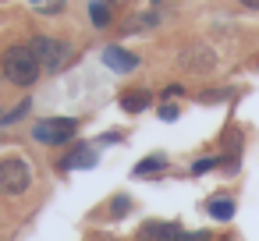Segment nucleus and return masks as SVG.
<instances>
[{
	"mask_svg": "<svg viewBox=\"0 0 259 241\" xmlns=\"http://www.w3.org/2000/svg\"><path fill=\"white\" fill-rule=\"evenodd\" d=\"M160 117H163V121H178V107H167V103H163V107H160Z\"/></svg>",
	"mask_w": 259,
	"mask_h": 241,
	"instance_id": "16",
	"label": "nucleus"
},
{
	"mask_svg": "<svg viewBox=\"0 0 259 241\" xmlns=\"http://www.w3.org/2000/svg\"><path fill=\"white\" fill-rule=\"evenodd\" d=\"M185 68H188V71H199V75L213 71V50H206V46L188 50V54H185Z\"/></svg>",
	"mask_w": 259,
	"mask_h": 241,
	"instance_id": "7",
	"label": "nucleus"
},
{
	"mask_svg": "<svg viewBox=\"0 0 259 241\" xmlns=\"http://www.w3.org/2000/svg\"><path fill=\"white\" fill-rule=\"evenodd\" d=\"M124 213H128V199H117L114 202V216H124Z\"/></svg>",
	"mask_w": 259,
	"mask_h": 241,
	"instance_id": "17",
	"label": "nucleus"
},
{
	"mask_svg": "<svg viewBox=\"0 0 259 241\" xmlns=\"http://www.w3.org/2000/svg\"><path fill=\"white\" fill-rule=\"evenodd\" d=\"M160 170H167V156H146V160L135 167L139 177H153V174H160Z\"/></svg>",
	"mask_w": 259,
	"mask_h": 241,
	"instance_id": "9",
	"label": "nucleus"
},
{
	"mask_svg": "<svg viewBox=\"0 0 259 241\" xmlns=\"http://www.w3.org/2000/svg\"><path fill=\"white\" fill-rule=\"evenodd\" d=\"M29 46L36 50V57H39V64H43V71H64V68L71 64V46H68V43H61V39L36 36Z\"/></svg>",
	"mask_w": 259,
	"mask_h": 241,
	"instance_id": "3",
	"label": "nucleus"
},
{
	"mask_svg": "<svg viewBox=\"0 0 259 241\" xmlns=\"http://www.w3.org/2000/svg\"><path fill=\"white\" fill-rule=\"evenodd\" d=\"M29 4L39 11V15H57L64 8V0H29Z\"/></svg>",
	"mask_w": 259,
	"mask_h": 241,
	"instance_id": "12",
	"label": "nucleus"
},
{
	"mask_svg": "<svg viewBox=\"0 0 259 241\" xmlns=\"http://www.w3.org/2000/svg\"><path fill=\"white\" fill-rule=\"evenodd\" d=\"M178 241H209V234H206V230H192V234H185V230H181V237H178Z\"/></svg>",
	"mask_w": 259,
	"mask_h": 241,
	"instance_id": "15",
	"label": "nucleus"
},
{
	"mask_svg": "<svg viewBox=\"0 0 259 241\" xmlns=\"http://www.w3.org/2000/svg\"><path fill=\"white\" fill-rule=\"evenodd\" d=\"M25 110H29V100H25V103H18V107H15V110H11L8 117H0V121H4V124H11V121H18V117H22Z\"/></svg>",
	"mask_w": 259,
	"mask_h": 241,
	"instance_id": "14",
	"label": "nucleus"
},
{
	"mask_svg": "<svg viewBox=\"0 0 259 241\" xmlns=\"http://www.w3.org/2000/svg\"><path fill=\"white\" fill-rule=\"evenodd\" d=\"M32 184V167L22 156L0 160V195H25Z\"/></svg>",
	"mask_w": 259,
	"mask_h": 241,
	"instance_id": "2",
	"label": "nucleus"
},
{
	"mask_svg": "<svg viewBox=\"0 0 259 241\" xmlns=\"http://www.w3.org/2000/svg\"><path fill=\"white\" fill-rule=\"evenodd\" d=\"M103 64H107L110 71H117V75H128V71L139 68V54L121 50V46H107V50H103Z\"/></svg>",
	"mask_w": 259,
	"mask_h": 241,
	"instance_id": "5",
	"label": "nucleus"
},
{
	"mask_svg": "<svg viewBox=\"0 0 259 241\" xmlns=\"http://www.w3.org/2000/svg\"><path fill=\"white\" fill-rule=\"evenodd\" d=\"M89 18H93L96 29H107V25H110V11H107L103 0H93V4H89Z\"/></svg>",
	"mask_w": 259,
	"mask_h": 241,
	"instance_id": "10",
	"label": "nucleus"
},
{
	"mask_svg": "<svg viewBox=\"0 0 259 241\" xmlns=\"http://www.w3.org/2000/svg\"><path fill=\"white\" fill-rule=\"evenodd\" d=\"M75 131H78V121L75 117H50V121H39L32 128L36 142H43V146H64V142L75 138Z\"/></svg>",
	"mask_w": 259,
	"mask_h": 241,
	"instance_id": "4",
	"label": "nucleus"
},
{
	"mask_svg": "<svg viewBox=\"0 0 259 241\" xmlns=\"http://www.w3.org/2000/svg\"><path fill=\"white\" fill-rule=\"evenodd\" d=\"M149 100H153L149 92H124V96H121V107H124L128 114H139V110L149 107Z\"/></svg>",
	"mask_w": 259,
	"mask_h": 241,
	"instance_id": "8",
	"label": "nucleus"
},
{
	"mask_svg": "<svg viewBox=\"0 0 259 241\" xmlns=\"http://www.w3.org/2000/svg\"><path fill=\"white\" fill-rule=\"evenodd\" d=\"M0 68H4V78H8V82H15V85H22V89H29V85L39 78V71H43V64H39V57H36V50H32L29 43L8 46L4 57H0Z\"/></svg>",
	"mask_w": 259,
	"mask_h": 241,
	"instance_id": "1",
	"label": "nucleus"
},
{
	"mask_svg": "<svg viewBox=\"0 0 259 241\" xmlns=\"http://www.w3.org/2000/svg\"><path fill=\"white\" fill-rule=\"evenodd\" d=\"M217 163H220V160H213V156H206V160H195V163H192V174H206V170H213Z\"/></svg>",
	"mask_w": 259,
	"mask_h": 241,
	"instance_id": "13",
	"label": "nucleus"
},
{
	"mask_svg": "<svg viewBox=\"0 0 259 241\" xmlns=\"http://www.w3.org/2000/svg\"><path fill=\"white\" fill-rule=\"evenodd\" d=\"M241 8H248V11H259V0H238Z\"/></svg>",
	"mask_w": 259,
	"mask_h": 241,
	"instance_id": "18",
	"label": "nucleus"
},
{
	"mask_svg": "<svg viewBox=\"0 0 259 241\" xmlns=\"http://www.w3.org/2000/svg\"><path fill=\"white\" fill-rule=\"evenodd\" d=\"M153 4H160V0H153Z\"/></svg>",
	"mask_w": 259,
	"mask_h": 241,
	"instance_id": "19",
	"label": "nucleus"
},
{
	"mask_svg": "<svg viewBox=\"0 0 259 241\" xmlns=\"http://www.w3.org/2000/svg\"><path fill=\"white\" fill-rule=\"evenodd\" d=\"M178 237H181V227L178 223L153 220V223H142L139 227V241H178Z\"/></svg>",
	"mask_w": 259,
	"mask_h": 241,
	"instance_id": "6",
	"label": "nucleus"
},
{
	"mask_svg": "<svg viewBox=\"0 0 259 241\" xmlns=\"http://www.w3.org/2000/svg\"><path fill=\"white\" fill-rule=\"evenodd\" d=\"M209 216L231 220V216H234V202H231V199H209Z\"/></svg>",
	"mask_w": 259,
	"mask_h": 241,
	"instance_id": "11",
	"label": "nucleus"
}]
</instances>
